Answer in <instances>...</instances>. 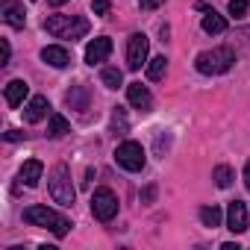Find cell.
Returning a JSON list of instances; mask_svg holds the SVG:
<instances>
[{
  "label": "cell",
  "mask_w": 250,
  "mask_h": 250,
  "mask_svg": "<svg viewBox=\"0 0 250 250\" xmlns=\"http://www.w3.org/2000/svg\"><path fill=\"white\" fill-rule=\"evenodd\" d=\"M24 221L30 224V227H42V229H50L53 235H68V229H71V221L65 218V215H59V212H53V209H47V206H27L24 209Z\"/></svg>",
  "instance_id": "6da1fadb"
},
{
  "label": "cell",
  "mask_w": 250,
  "mask_h": 250,
  "mask_svg": "<svg viewBox=\"0 0 250 250\" xmlns=\"http://www.w3.org/2000/svg\"><path fill=\"white\" fill-rule=\"evenodd\" d=\"M44 30L50 36H56V39L77 42V39H83L88 33V18H83V15H47L44 18Z\"/></svg>",
  "instance_id": "7a4b0ae2"
},
{
  "label": "cell",
  "mask_w": 250,
  "mask_h": 250,
  "mask_svg": "<svg viewBox=\"0 0 250 250\" xmlns=\"http://www.w3.org/2000/svg\"><path fill=\"white\" fill-rule=\"evenodd\" d=\"M232 65H235V50L232 47H212V50L197 53V59H194V68L200 74H206V77L227 74Z\"/></svg>",
  "instance_id": "3957f363"
},
{
  "label": "cell",
  "mask_w": 250,
  "mask_h": 250,
  "mask_svg": "<svg viewBox=\"0 0 250 250\" xmlns=\"http://www.w3.org/2000/svg\"><path fill=\"white\" fill-rule=\"evenodd\" d=\"M47 186H50V197H53L56 203H62V206H71V203H74L77 191H74V186H71V168H68L65 162L53 165Z\"/></svg>",
  "instance_id": "277c9868"
},
{
  "label": "cell",
  "mask_w": 250,
  "mask_h": 250,
  "mask_svg": "<svg viewBox=\"0 0 250 250\" xmlns=\"http://www.w3.org/2000/svg\"><path fill=\"white\" fill-rule=\"evenodd\" d=\"M115 162L124 168V171H142L145 168V162H147V156H145V147L139 145V142H124V145H118V150H115Z\"/></svg>",
  "instance_id": "5b68a950"
},
{
  "label": "cell",
  "mask_w": 250,
  "mask_h": 250,
  "mask_svg": "<svg viewBox=\"0 0 250 250\" xmlns=\"http://www.w3.org/2000/svg\"><path fill=\"white\" fill-rule=\"evenodd\" d=\"M91 215L103 224H109L115 215H118V197L112 188H97L91 194Z\"/></svg>",
  "instance_id": "8992f818"
},
{
  "label": "cell",
  "mask_w": 250,
  "mask_h": 250,
  "mask_svg": "<svg viewBox=\"0 0 250 250\" xmlns=\"http://www.w3.org/2000/svg\"><path fill=\"white\" fill-rule=\"evenodd\" d=\"M147 50H150V42L145 33H133L130 42H127V68L130 71H139L142 65H147Z\"/></svg>",
  "instance_id": "52a82bcc"
},
{
  "label": "cell",
  "mask_w": 250,
  "mask_h": 250,
  "mask_svg": "<svg viewBox=\"0 0 250 250\" xmlns=\"http://www.w3.org/2000/svg\"><path fill=\"white\" fill-rule=\"evenodd\" d=\"M0 15H3V21L15 30H24L27 24V12H24V3H18V0H3L0 3Z\"/></svg>",
  "instance_id": "ba28073f"
},
{
  "label": "cell",
  "mask_w": 250,
  "mask_h": 250,
  "mask_svg": "<svg viewBox=\"0 0 250 250\" xmlns=\"http://www.w3.org/2000/svg\"><path fill=\"white\" fill-rule=\"evenodd\" d=\"M109 53H112V39H106V36L91 39L88 47H85V62L88 65H100V62L109 59Z\"/></svg>",
  "instance_id": "9c48e42d"
},
{
  "label": "cell",
  "mask_w": 250,
  "mask_h": 250,
  "mask_svg": "<svg viewBox=\"0 0 250 250\" xmlns=\"http://www.w3.org/2000/svg\"><path fill=\"white\" fill-rule=\"evenodd\" d=\"M47 115H50V103H47L44 94L30 97V103L24 106V121H27V124H39V121H44Z\"/></svg>",
  "instance_id": "30bf717a"
},
{
  "label": "cell",
  "mask_w": 250,
  "mask_h": 250,
  "mask_svg": "<svg viewBox=\"0 0 250 250\" xmlns=\"http://www.w3.org/2000/svg\"><path fill=\"white\" fill-rule=\"evenodd\" d=\"M227 229L229 232H244L247 229V206L241 200H232L227 206Z\"/></svg>",
  "instance_id": "8fae6325"
},
{
  "label": "cell",
  "mask_w": 250,
  "mask_h": 250,
  "mask_svg": "<svg viewBox=\"0 0 250 250\" xmlns=\"http://www.w3.org/2000/svg\"><path fill=\"white\" fill-rule=\"evenodd\" d=\"M127 100H130L136 109H142V112H150V106H153V94H150V88L142 85V83H130V85H127Z\"/></svg>",
  "instance_id": "7c38bea8"
},
{
  "label": "cell",
  "mask_w": 250,
  "mask_h": 250,
  "mask_svg": "<svg viewBox=\"0 0 250 250\" xmlns=\"http://www.w3.org/2000/svg\"><path fill=\"white\" fill-rule=\"evenodd\" d=\"M42 174H44V165L39 162V159H27L24 165H21V183L27 186V188H36L39 183H42Z\"/></svg>",
  "instance_id": "4fadbf2b"
},
{
  "label": "cell",
  "mask_w": 250,
  "mask_h": 250,
  "mask_svg": "<svg viewBox=\"0 0 250 250\" xmlns=\"http://www.w3.org/2000/svg\"><path fill=\"white\" fill-rule=\"evenodd\" d=\"M42 62H47V65H53V68H68V65H71V53H68L65 47H59V44H47V47L42 50Z\"/></svg>",
  "instance_id": "5bb4252c"
},
{
  "label": "cell",
  "mask_w": 250,
  "mask_h": 250,
  "mask_svg": "<svg viewBox=\"0 0 250 250\" xmlns=\"http://www.w3.org/2000/svg\"><path fill=\"white\" fill-rule=\"evenodd\" d=\"M30 94V85L24 83V80H12V83H6V88H3V97H6V106H21L24 103V97Z\"/></svg>",
  "instance_id": "9a60e30c"
},
{
  "label": "cell",
  "mask_w": 250,
  "mask_h": 250,
  "mask_svg": "<svg viewBox=\"0 0 250 250\" xmlns=\"http://www.w3.org/2000/svg\"><path fill=\"white\" fill-rule=\"evenodd\" d=\"M197 9H206V6L200 3ZM203 33H209V36H221V33H227V18L218 15L215 9H206V15H203Z\"/></svg>",
  "instance_id": "2e32d148"
},
{
  "label": "cell",
  "mask_w": 250,
  "mask_h": 250,
  "mask_svg": "<svg viewBox=\"0 0 250 250\" xmlns=\"http://www.w3.org/2000/svg\"><path fill=\"white\" fill-rule=\"evenodd\" d=\"M88 100H91V94H88L85 85H71V91L65 94V103H68L71 109H80V112L88 109Z\"/></svg>",
  "instance_id": "e0dca14e"
},
{
  "label": "cell",
  "mask_w": 250,
  "mask_h": 250,
  "mask_svg": "<svg viewBox=\"0 0 250 250\" xmlns=\"http://www.w3.org/2000/svg\"><path fill=\"white\" fill-rule=\"evenodd\" d=\"M47 133H50L53 139H62L65 133H71V124H68L59 112H50V115H47Z\"/></svg>",
  "instance_id": "ac0fdd59"
},
{
  "label": "cell",
  "mask_w": 250,
  "mask_h": 250,
  "mask_svg": "<svg viewBox=\"0 0 250 250\" xmlns=\"http://www.w3.org/2000/svg\"><path fill=\"white\" fill-rule=\"evenodd\" d=\"M165 71H168V59L165 56H153V59H147V80H162L165 77Z\"/></svg>",
  "instance_id": "d6986e66"
},
{
  "label": "cell",
  "mask_w": 250,
  "mask_h": 250,
  "mask_svg": "<svg viewBox=\"0 0 250 250\" xmlns=\"http://www.w3.org/2000/svg\"><path fill=\"white\" fill-rule=\"evenodd\" d=\"M100 83H103L106 88H118V85L124 83V74H121L118 68H103V71H100Z\"/></svg>",
  "instance_id": "ffe728a7"
},
{
  "label": "cell",
  "mask_w": 250,
  "mask_h": 250,
  "mask_svg": "<svg viewBox=\"0 0 250 250\" xmlns=\"http://www.w3.org/2000/svg\"><path fill=\"white\" fill-rule=\"evenodd\" d=\"M212 180L218 183V188H229V186H232V168H229V165H218V168L212 171Z\"/></svg>",
  "instance_id": "44dd1931"
},
{
  "label": "cell",
  "mask_w": 250,
  "mask_h": 250,
  "mask_svg": "<svg viewBox=\"0 0 250 250\" xmlns=\"http://www.w3.org/2000/svg\"><path fill=\"white\" fill-rule=\"evenodd\" d=\"M221 209L218 206H203L200 209V221H203V227H221Z\"/></svg>",
  "instance_id": "7402d4cb"
},
{
  "label": "cell",
  "mask_w": 250,
  "mask_h": 250,
  "mask_svg": "<svg viewBox=\"0 0 250 250\" xmlns=\"http://www.w3.org/2000/svg\"><path fill=\"white\" fill-rule=\"evenodd\" d=\"M127 130H130V124L124 118V109H115L112 112V133L115 136H127Z\"/></svg>",
  "instance_id": "603a6c76"
},
{
  "label": "cell",
  "mask_w": 250,
  "mask_h": 250,
  "mask_svg": "<svg viewBox=\"0 0 250 250\" xmlns=\"http://www.w3.org/2000/svg\"><path fill=\"white\" fill-rule=\"evenodd\" d=\"M232 50L250 53V27H241V30H235V47H232Z\"/></svg>",
  "instance_id": "cb8c5ba5"
},
{
  "label": "cell",
  "mask_w": 250,
  "mask_h": 250,
  "mask_svg": "<svg viewBox=\"0 0 250 250\" xmlns=\"http://www.w3.org/2000/svg\"><path fill=\"white\" fill-rule=\"evenodd\" d=\"M91 9H94V15L106 18V15L112 12V0H91Z\"/></svg>",
  "instance_id": "d4e9b609"
},
{
  "label": "cell",
  "mask_w": 250,
  "mask_h": 250,
  "mask_svg": "<svg viewBox=\"0 0 250 250\" xmlns=\"http://www.w3.org/2000/svg\"><path fill=\"white\" fill-rule=\"evenodd\" d=\"M229 15H235V18H241L244 12H247V0H229Z\"/></svg>",
  "instance_id": "484cf974"
},
{
  "label": "cell",
  "mask_w": 250,
  "mask_h": 250,
  "mask_svg": "<svg viewBox=\"0 0 250 250\" xmlns=\"http://www.w3.org/2000/svg\"><path fill=\"white\" fill-rule=\"evenodd\" d=\"M162 3H165V0H139V6H142V9H147V12H153V9H159Z\"/></svg>",
  "instance_id": "4316f807"
},
{
  "label": "cell",
  "mask_w": 250,
  "mask_h": 250,
  "mask_svg": "<svg viewBox=\"0 0 250 250\" xmlns=\"http://www.w3.org/2000/svg\"><path fill=\"white\" fill-rule=\"evenodd\" d=\"M0 44H3V62H0V65H9V56H12V47H9V42L3 39V42H0Z\"/></svg>",
  "instance_id": "83f0119b"
},
{
  "label": "cell",
  "mask_w": 250,
  "mask_h": 250,
  "mask_svg": "<svg viewBox=\"0 0 250 250\" xmlns=\"http://www.w3.org/2000/svg\"><path fill=\"white\" fill-rule=\"evenodd\" d=\"M24 139V133H18V130H9L6 133V142H21Z\"/></svg>",
  "instance_id": "f1b7e54d"
},
{
  "label": "cell",
  "mask_w": 250,
  "mask_h": 250,
  "mask_svg": "<svg viewBox=\"0 0 250 250\" xmlns=\"http://www.w3.org/2000/svg\"><path fill=\"white\" fill-rule=\"evenodd\" d=\"M153 194H156V188H153V186H147V188H145V203H150V200H153Z\"/></svg>",
  "instance_id": "f546056e"
},
{
  "label": "cell",
  "mask_w": 250,
  "mask_h": 250,
  "mask_svg": "<svg viewBox=\"0 0 250 250\" xmlns=\"http://www.w3.org/2000/svg\"><path fill=\"white\" fill-rule=\"evenodd\" d=\"M244 186H247V191H250V159H247V165H244Z\"/></svg>",
  "instance_id": "4dcf8cb0"
},
{
  "label": "cell",
  "mask_w": 250,
  "mask_h": 250,
  "mask_svg": "<svg viewBox=\"0 0 250 250\" xmlns=\"http://www.w3.org/2000/svg\"><path fill=\"white\" fill-rule=\"evenodd\" d=\"M50 6H62V3H68V0H47Z\"/></svg>",
  "instance_id": "1f68e13d"
}]
</instances>
